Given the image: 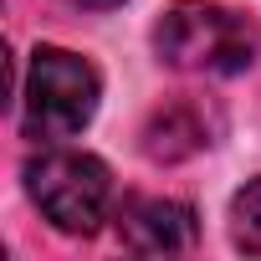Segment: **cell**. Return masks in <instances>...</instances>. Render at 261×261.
Here are the masks:
<instances>
[{
    "label": "cell",
    "instance_id": "1",
    "mask_svg": "<svg viewBox=\"0 0 261 261\" xmlns=\"http://www.w3.org/2000/svg\"><path fill=\"white\" fill-rule=\"evenodd\" d=\"M154 46L159 62L179 67V72H241L256 62L261 31L251 16L230 11V6H205V0H179L164 11V21L154 26Z\"/></svg>",
    "mask_w": 261,
    "mask_h": 261
},
{
    "label": "cell",
    "instance_id": "4",
    "mask_svg": "<svg viewBox=\"0 0 261 261\" xmlns=\"http://www.w3.org/2000/svg\"><path fill=\"white\" fill-rule=\"evenodd\" d=\"M118 236L128 251L144 256H169L195 246V210L179 200H128L118 215Z\"/></svg>",
    "mask_w": 261,
    "mask_h": 261
},
{
    "label": "cell",
    "instance_id": "6",
    "mask_svg": "<svg viewBox=\"0 0 261 261\" xmlns=\"http://www.w3.org/2000/svg\"><path fill=\"white\" fill-rule=\"evenodd\" d=\"M230 241L251 256H261V179L241 185L230 200Z\"/></svg>",
    "mask_w": 261,
    "mask_h": 261
},
{
    "label": "cell",
    "instance_id": "3",
    "mask_svg": "<svg viewBox=\"0 0 261 261\" xmlns=\"http://www.w3.org/2000/svg\"><path fill=\"white\" fill-rule=\"evenodd\" d=\"M26 190H31L36 210L67 236H92L113 205L108 164L97 154H82V149H46L41 159H31Z\"/></svg>",
    "mask_w": 261,
    "mask_h": 261
},
{
    "label": "cell",
    "instance_id": "7",
    "mask_svg": "<svg viewBox=\"0 0 261 261\" xmlns=\"http://www.w3.org/2000/svg\"><path fill=\"white\" fill-rule=\"evenodd\" d=\"M72 6H87V11H113V6H123V0H72Z\"/></svg>",
    "mask_w": 261,
    "mask_h": 261
},
{
    "label": "cell",
    "instance_id": "2",
    "mask_svg": "<svg viewBox=\"0 0 261 261\" xmlns=\"http://www.w3.org/2000/svg\"><path fill=\"white\" fill-rule=\"evenodd\" d=\"M102 97L97 67L67 46H36L31 67H26V87H21V123L26 134L41 144H62L77 139L92 123Z\"/></svg>",
    "mask_w": 261,
    "mask_h": 261
},
{
    "label": "cell",
    "instance_id": "5",
    "mask_svg": "<svg viewBox=\"0 0 261 261\" xmlns=\"http://www.w3.org/2000/svg\"><path fill=\"white\" fill-rule=\"evenodd\" d=\"M210 144V128H205V118L190 108V102H169V108H159L154 118H149V128H144V154L149 159H185V154H195V149H205Z\"/></svg>",
    "mask_w": 261,
    "mask_h": 261
}]
</instances>
